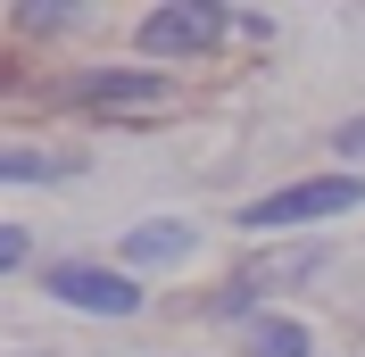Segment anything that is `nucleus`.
<instances>
[{
	"mask_svg": "<svg viewBox=\"0 0 365 357\" xmlns=\"http://www.w3.org/2000/svg\"><path fill=\"white\" fill-rule=\"evenodd\" d=\"M365 208V175H307V183H282L274 200H250L241 208V233H274V224H316V216H349Z\"/></svg>",
	"mask_w": 365,
	"mask_h": 357,
	"instance_id": "f257e3e1",
	"label": "nucleus"
},
{
	"mask_svg": "<svg viewBox=\"0 0 365 357\" xmlns=\"http://www.w3.org/2000/svg\"><path fill=\"white\" fill-rule=\"evenodd\" d=\"M225 9L216 0H166V9H150L141 17V34L133 42L150 50V59H200V50H216V34H225Z\"/></svg>",
	"mask_w": 365,
	"mask_h": 357,
	"instance_id": "f03ea898",
	"label": "nucleus"
},
{
	"mask_svg": "<svg viewBox=\"0 0 365 357\" xmlns=\"http://www.w3.org/2000/svg\"><path fill=\"white\" fill-rule=\"evenodd\" d=\"M42 283H50V299H58V308H83V316H133V308H141V283H133L125 266H83V258H58Z\"/></svg>",
	"mask_w": 365,
	"mask_h": 357,
	"instance_id": "7ed1b4c3",
	"label": "nucleus"
},
{
	"mask_svg": "<svg viewBox=\"0 0 365 357\" xmlns=\"http://www.w3.org/2000/svg\"><path fill=\"white\" fill-rule=\"evenodd\" d=\"M67 100L75 109H100V116H141V109H166L175 91H166V75H150V67H91V75L67 84Z\"/></svg>",
	"mask_w": 365,
	"mask_h": 357,
	"instance_id": "20e7f679",
	"label": "nucleus"
},
{
	"mask_svg": "<svg viewBox=\"0 0 365 357\" xmlns=\"http://www.w3.org/2000/svg\"><path fill=\"white\" fill-rule=\"evenodd\" d=\"M191 249V224H133L125 233V266H158V258H182Z\"/></svg>",
	"mask_w": 365,
	"mask_h": 357,
	"instance_id": "39448f33",
	"label": "nucleus"
},
{
	"mask_svg": "<svg viewBox=\"0 0 365 357\" xmlns=\"http://www.w3.org/2000/svg\"><path fill=\"white\" fill-rule=\"evenodd\" d=\"M250 357H307V324H291V316H250Z\"/></svg>",
	"mask_w": 365,
	"mask_h": 357,
	"instance_id": "423d86ee",
	"label": "nucleus"
},
{
	"mask_svg": "<svg viewBox=\"0 0 365 357\" xmlns=\"http://www.w3.org/2000/svg\"><path fill=\"white\" fill-rule=\"evenodd\" d=\"M0 175H9V183H58V175H75V158H42V150H9V158H0Z\"/></svg>",
	"mask_w": 365,
	"mask_h": 357,
	"instance_id": "0eeeda50",
	"label": "nucleus"
},
{
	"mask_svg": "<svg viewBox=\"0 0 365 357\" xmlns=\"http://www.w3.org/2000/svg\"><path fill=\"white\" fill-rule=\"evenodd\" d=\"M0 258H9V266H25V258H34V233H25V224H9V233H0Z\"/></svg>",
	"mask_w": 365,
	"mask_h": 357,
	"instance_id": "6e6552de",
	"label": "nucleus"
},
{
	"mask_svg": "<svg viewBox=\"0 0 365 357\" xmlns=\"http://www.w3.org/2000/svg\"><path fill=\"white\" fill-rule=\"evenodd\" d=\"M332 150H341V158H365V116H357V125H341V134H332Z\"/></svg>",
	"mask_w": 365,
	"mask_h": 357,
	"instance_id": "1a4fd4ad",
	"label": "nucleus"
}]
</instances>
